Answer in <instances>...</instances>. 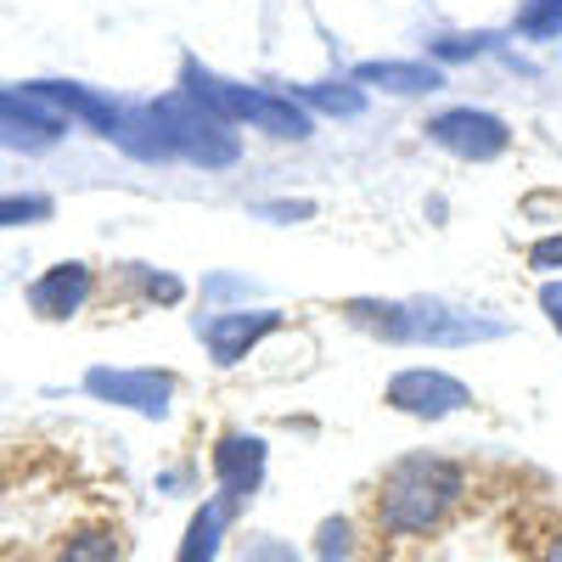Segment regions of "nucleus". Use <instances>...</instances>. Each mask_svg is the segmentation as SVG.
I'll return each instance as SVG.
<instances>
[{
  "instance_id": "obj_1",
  "label": "nucleus",
  "mask_w": 562,
  "mask_h": 562,
  "mask_svg": "<svg viewBox=\"0 0 562 562\" xmlns=\"http://www.w3.org/2000/svg\"><path fill=\"white\" fill-rule=\"evenodd\" d=\"M473 501V473L450 456L411 450L383 467V479L366 495V524L378 546H428L439 540L456 512Z\"/></svg>"
},
{
  "instance_id": "obj_2",
  "label": "nucleus",
  "mask_w": 562,
  "mask_h": 562,
  "mask_svg": "<svg viewBox=\"0 0 562 562\" xmlns=\"http://www.w3.org/2000/svg\"><path fill=\"white\" fill-rule=\"evenodd\" d=\"M344 315L366 333H378L389 344H484L501 338V321H479L467 310H450L439 299H405V304H383V299H349Z\"/></svg>"
},
{
  "instance_id": "obj_3",
  "label": "nucleus",
  "mask_w": 562,
  "mask_h": 562,
  "mask_svg": "<svg viewBox=\"0 0 562 562\" xmlns=\"http://www.w3.org/2000/svg\"><path fill=\"white\" fill-rule=\"evenodd\" d=\"M186 97L198 108H209L214 119H225L231 130L248 124L259 135H276V140H304L315 124L310 113L293 102V97H276V90H259V85H237V79H220L198 63H186Z\"/></svg>"
},
{
  "instance_id": "obj_4",
  "label": "nucleus",
  "mask_w": 562,
  "mask_h": 562,
  "mask_svg": "<svg viewBox=\"0 0 562 562\" xmlns=\"http://www.w3.org/2000/svg\"><path fill=\"white\" fill-rule=\"evenodd\" d=\"M153 108H158V119H164V130H169V140H175V158H192V164H203V169L237 164V153H243L237 130H231L225 119H214L209 108H198L186 90H175V97H164V102H153Z\"/></svg>"
},
{
  "instance_id": "obj_5",
  "label": "nucleus",
  "mask_w": 562,
  "mask_h": 562,
  "mask_svg": "<svg viewBox=\"0 0 562 562\" xmlns=\"http://www.w3.org/2000/svg\"><path fill=\"white\" fill-rule=\"evenodd\" d=\"M428 140L467 164H495L512 147V130H506V119H495L484 108H445L428 119Z\"/></svg>"
},
{
  "instance_id": "obj_6",
  "label": "nucleus",
  "mask_w": 562,
  "mask_h": 562,
  "mask_svg": "<svg viewBox=\"0 0 562 562\" xmlns=\"http://www.w3.org/2000/svg\"><path fill=\"white\" fill-rule=\"evenodd\" d=\"M68 135V119L52 108V102H40L29 85H0V147H12V153H52L57 140Z\"/></svg>"
},
{
  "instance_id": "obj_7",
  "label": "nucleus",
  "mask_w": 562,
  "mask_h": 562,
  "mask_svg": "<svg viewBox=\"0 0 562 562\" xmlns=\"http://www.w3.org/2000/svg\"><path fill=\"white\" fill-rule=\"evenodd\" d=\"M389 405L405 411V416L439 422V416H450V411L473 405V389H467L461 378H450V371H439V366H411V371H400V378L389 383Z\"/></svg>"
},
{
  "instance_id": "obj_8",
  "label": "nucleus",
  "mask_w": 562,
  "mask_h": 562,
  "mask_svg": "<svg viewBox=\"0 0 562 562\" xmlns=\"http://www.w3.org/2000/svg\"><path fill=\"white\" fill-rule=\"evenodd\" d=\"M85 389L108 400V405H130L140 416H164L169 400H175V378L169 371H113V366H97L85 378Z\"/></svg>"
},
{
  "instance_id": "obj_9",
  "label": "nucleus",
  "mask_w": 562,
  "mask_h": 562,
  "mask_svg": "<svg viewBox=\"0 0 562 562\" xmlns=\"http://www.w3.org/2000/svg\"><path fill=\"white\" fill-rule=\"evenodd\" d=\"M198 333L220 366H237V360H248V349H259L270 333H281V310H225V315H209Z\"/></svg>"
},
{
  "instance_id": "obj_10",
  "label": "nucleus",
  "mask_w": 562,
  "mask_h": 562,
  "mask_svg": "<svg viewBox=\"0 0 562 562\" xmlns=\"http://www.w3.org/2000/svg\"><path fill=\"white\" fill-rule=\"evenodd\" d=\"M214 484H220V495L248 506V495L265 484V439L259 434H220V445H214Z\"/></svg>"
},
{
  "instance_id": "obj_11",
  "label": "nucleus",
  "mask_w": 562,
  "mask_h": 562,
  "mask_svg": "<svg viewBox=\"0 0 562 562\" xmlns=\"http://www.w3.org/2000/svg\"><path fill=\"white\" fill-rule=\"evenodd\" d=\"M90 293H97V270L90 265H52L34 288H29V310L40 321H68L90 304Z\"/></svg>"
},
{
  "instance_id": "obj_12",
  "label": "nucleus",
  "mask_w": 562,
  "mask_h": 562,
  "mask_svg": "<svg viewBox=\"0 0 562 562\" xmlns=\"http://www.w3.org/2000/svg\"><path fill=\"white\" fill-rule=\"evenodd\" d=\"M237 518H243V501L209 495V501L192 512V524H186L175 562H220V546H225V535H231V524H237Z\"/></svg>"
},
{
  "instance_id": "obj_13",
  "label": "nucleus",
  "mask_w": 562,
  "mask_h": 562,
  "mask_svg": "<svg viewBox=\"0 0 562 562\" xmlns=\"http://www.w3.org/2000/svg\"><path fill=\"white\" fill-rule=\"evenodd\" d=\"M45 562H124V529L113 518H79L52 540Z\"/></svg>"
},
{
  "instance_id": "obj_14",
  "label": "nucleus",
  "mask_w": 562,
  "mask_h": 562,
  "mask_svg": "<svg viewBox=\"0 0 562 562\" xmlns=\"http://www.w3.org/2000/svg\"><path fill=\"white\" fill-rule=\"evenodd\" d=\"M40 102H52L63 119H79V124H90V130H113L119 124V113H124V102H113V97H102V90H85V85H63V79H52V85H29Z\"/></svg>"
},
{
  "instance_id": "obj_15",
  "label": "nucleus",
  "mask_w": 562,
  "mask_h": 562,
  "mask_svg": "<svg viewBox=\"0 0 562 562\" xmlns=\"http://www.w3.org/2000/svg\"><path fill=\"white\" fill-rule=\"evenodd\" d=\"M355 85H378L389 97H422V90H439V68L434 63H360Z\"/></svg>"
},
{
  "instance_id": "obj_16",
  "label": "nucleus",
  "mask_w": 562,
  "mask_h": 562,
  "mask_svg": "<svg viewBox=\"0 0 562 562\" xmlns=\"http://www.w3.org/2000/svg\"><path fill=\"white\" fill-rule=\"evenodd\" d=\"M293 102L310 113V108H321V113H338V119H355L360 108H366V97L355 85H299L293 90Z\"/></svg>"
},
{
  "instance_id": "obj_17",
  "label": "nucleus",
  "mask_w": 562,
  "mask_h": 562,
  "mask_svg": "<svg viewBox=\"0 0 562 562\" xmlns=\"http://www.w3.org/2000/svg\"><path fill=\"white\" fill-rule=\"evenodd\" d=\"M512 29H518L524 40H557L562 34V0H524Z\"/></svg>"
},
{
  "instance_id": "obj_18",
  "label": "nucleus",
  "mask_w": 562,
  "mask_h": 562,
  "mask_svg": "<svg viewBox=\"0 0 562 562\" xmlns=\"http://www.w3.org/2000/svg\"><path fill=\"white\" fill-rule=\"evenodd\" d=\"M315 562H355V524L349 518H326L315 529Z\"/></svg>"
},
{
  "instance_id": "obj_19",
  "label": "nucleus",
  "mask_w": 562,
  "mask_h": 562,
  "mask_svg": "<svg viewBox=\"0 0 562 562\" xmlns=\"http://www.w3.org/2000/svg\"><path fill=\"white\" fill-rule=\"evenodd\" d=\"M529 562H562V518L557 512L529 524Z\"/></svg>"
},
{
  "instance_id": "obj_20",
  "label": "nucleus",
  "mask_w": 562,
  "mask_h": 562,
  "mask_svg": "<svg viewBox=\"0 0 562 562\" xmlns=\"http://www.w3.org/2000/svg\"><path fill=\"white\" fill-rule=\"evenodd\" d=\"M124 276H130V281H135V288L147 293V299H158V304H180V299H186V288H180L175 276H164V270H147V265H124Z\"/></svg>"
},
{
  "instance_id": "obj_21",
  "label": "nucleus",
  "mask_w": 562,
  "mask_h": 562,
  "mask_svg": "<svg viewBox=\"0 0 562 562\" xmlns=\"http://www.w3.org/2000/svg\"><path fill=\"white\" fill-rule=\"evenodd\" d=\"M237 562H299V551L276 535H243L237 540Z\"/></svg>"
},
{
  "instance_id": "obj_22",
  "label": "nucleus",
  "mask_w": 562,
  "mask_h": 562,
  "mask_svg": "<svg viewBox=\"0 0 562 562\" xmlns=\"http://www.w3.org/2000/svg\"><path fill=\"white\" fill-rule=\"evenodd\" d=\"M34 220H52V198H0V231L12 225H34Z\"/></svg>"
},
{
  "instance_id": "obj_23",
  "label": "nucleus",
  "mask_w": 562,
  "mask_h": 562,
  "mask_svg": "<svg viewBox=\"0 0 562 562\" xmlns=\"http://www.w3.org/2000/svg\"><path fill=\"white\" fill-rule=\"evenodd\" d=\"M490 45V34H439L434 40V57L439 63H461V57H479Z\"/></svg>"
},
{
  "instance_id": "obj_24",
  "label": "nucleus",
  "mask_w": 562,
  "mask_h": 562,
  "mask_svg": "<svg viewBox=\"0 0 562 562\" xmlns=\"http://www.w3.org/2000/svg\"><path fill=\"white\" fill-rule=\"evenodd\" d=\"M557 265H562V231H557V237H540L529 248V270H557Z\"/></svg>"
},
{
  "instance_id": "obj_25",
  "label": "nucleus",
  "mask_w": 562,
  "mask_h": 562,
  "mask_svg": "<svg viewBox=\"0 0 562 562\" xmlns=\"http://www.w3.org/2000/svg\"><path fill=\"white\" fill-rule=\"evenodd\" d=\"M540 310L551 315V326L562 333V281H546V288H540Z\"/></svg>"
},
{
  "instance_id": "obj_26",
  "label": "nucleus",
  "mask_w": 562,
  "mask_h": 562,
  "mask_svg": "<svg viewBox=\"0 0 562 562\" xmlns=\"http://www.w3.org/2000/svg\"><path fill=\"white\" fill-rule=\"evenodd\" d=\"M259 214H265V220H310L315 203H265Z\"/></svg>"
},
{
  "instance_id": "obj_27",
  "label": "nucleus",
  "mask_w": 562,
  "mask_h": 562,
  "mask_svg": "<svg viewBox=\"0 0 562 562\" xmlns=\"http://www.w3.org/2000/svg\"><path fill=\"white\" fill-rule=\"evenodd\" d=\"M0 495H7V473H0Z\"/></svg>"
},
{
  "instance_id": "obj_28",
  "label": "nucleus",
  "mask_w": 562,
  "mask_h": 562,
  "mask_svg": "<svg viewBox=\"0 0 562 562\" xmlns=\"http://www.w3.org/2000/svg\"><path fill=\"white\" fill-rule=\"evenodd\" d=\"M0 562H7V557H0Z\"/></svg>"
}]
</instances>
